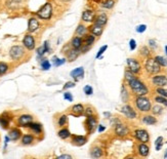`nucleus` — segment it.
Returning a JSON list of instances; mask_svg holds the SVG:
<instances>
[{"label": "nucleus", "instance_id": "nucleus-1", "mask_svg": "<svg viewBox=\"0 0 167 159\" xmlns=\"http://www.w3.org/2000/svg\"><path fill=\"white\" fill-rule=\"evenodd\" d=\"M129 88L131 89L132 93L135 94L136 96H146V94L149 93V88L148 86L144 84L143 81L139 80L138 78H133L132 80H130L128 82Z\"/></svg>", "mask_w": 167, "mask_h": 159}, {"label": "nucleus", "instance_id": "nucleus-2", "mask_svg": "<svg viewBox=\"0 0 167 159\" xmlns=\"http://www.w3.org/2000/svg\"><path fill=\"white\" fill-rule=\"evenodd\" d=\"M52 14H53V8H52V4L50 2L44 3L36 12L37 18L43 20V21H48V20H50Z\"/></svg>", "mask_w": 167, "mask_h": 159}, {"label": "nucleus", "instance_id": "nucleus-3", "mask_svg": "<svg viewBox=\"0 0 167 159\" xmlns=\"http://www.w3.org/2000/svg\"><path fill=\"white\" fill-rule=\"evenodd\" d=\"M134 104H135V107L138 108V110H139L141 112L147 113L149 111H151V101L146 96H138L135 98V100H134Z\"/></svg>", "mask_w": 167, "mask_h": 159}, {"label": "nucleus", "instance_id": "nucleus-4", "mask_svg": "<svg viewBox=\"0 0 167 159\" xmlns=\"http://www.w3.org/2000/svg\"><path fill=\"white\" fill-rule=\"evenodd\" d=\"M144 69L150 75H155V74H158L161 71V66L157 63L155 59L149 58L146 61V64H144Z\"/></svg>", "mask_w": 167, "mask_h": 159}, {"label": "nucleus", "instance_id": "nucleus-5", "mask_svg": "<svg viewBox=\"0 0 167 159\" xmlns=\"http://www.w3.org/2000/svg\"><path fill=\"white\" fill-rule=\"evenodd\" d=\"M9 56L14 61H20L25 56V48L22 45H14L9 50Z\"/></svg>", "mask_w": 167, "mask_h": 159}, {"label": "nucleus", "instance_id": "nucleus-6", "mask_svg": "<svg viewBox=\"0 0 167 159\" xmlns=\"http://www.w3.org/2000/svg\"><path fill=\"white\" fill-rule=\"evenodd\" d=\"M127 66H128V70H130L132 73L134 74H139L141 71V64L138 60L132 59V58H129L127 59Z\"/></svg>", "mask_w": 167, "mask_h": 159}, {"label": "nucleus", "instance_id": "nucleus-7", "mask_svg": "<svg viewBox=\"0 0 167 159\" xmlns=\"http://www.w3.org/2000/svg\"><path fill=\"white\" fill-rule=\"evenodd\" d=\"M134 138L141 143H148L150 141V135L146 130H136L134 131Z\"/></svg>", "mask_w": 167, "mask_h": 159}, {"label": "nucleus", "instance_id": "nucleus-8", "mask_svg": "<svg viewBox=\"0 0 167 159\" xmlns=\"http://www.w3.org/2000/svg\"><path fill=\"white\" fill-rule=\"evenodd\" d=\"M85 123H86V128H87V130H88V133H92L96 130V126H98V119L96 118L94 115L87 116Z\"/></svg>", "mask_w": 167, "mask_h": 159}, {"label": "nucleus", "instance_id": "nucleus-9", "mask_svg": "<svg viewBox=\"0 0 167 159\" xmlns=\"http://www.w3.org/2000/svg\"><path fill=\"white\" fill-rule=\"evenodd\" d=\"M23 45L26 47L28 50H33L36 46V42H35V38L31 34H26L23 39Z\"/></svg>", "mask_w": 167, "mask_h": 159}, {"label": "nucleus", "instance_id": "nucleus-10", "mask_svg": "<svg viewBox=\"0 0 167 159\" xmlns=\"http://www.w3.org/2000/svg\"><path fill=\"white\" fill-rule=\"evenodd\" d=\"M152 83L157 87H163L167 85V77L165 75H156L152 77Z\"/></svg>", "mask_w": 167, "mask_h": 159}, {"label": "nucleus", "instance_id": "nucleus-11", "mask_svg": "<svg viewBox=\"0 0 167 159\" xmlns=\"http://www.w3.org/2000/svg\"><path fill=\"white\" fill-rule=\"evenodd\" d=\"M96 19V14L91 9H85L81 14V20L84 23H93Z\"/></svg>", "mask_w": 167, "mask_h": 159}, {"label": "nucleus", "instance_id": "nucleus-12", "mask_svg": "<svg viewBox=\"0 0 167 159\" xmlns=\"http://www.w3.org/2000/svg\"><path fill=\"white\" fill-rule=\"evenodd\" d=\"M121 112L123 113L127 118H129V119L136 118V115H138L135 111H134V109L131 106H129V105H124L123 107H122V108H121Z\"/></svg>", "mask_w": 167, "mask_h": 159}, {"label": "nucleus", "instance_id": "nucleus-13", "mask_svg": "<svg viewBox=\"0 0 167 159\" xmlns=\"http://www.w3.org/2000/svg\"><path fill=\"white\" fill-rule=\"evenodd\" d=\"M39 27H40V24H39L38 19L35 18V17H32V18L29 19L28 31L30 32V33H34V32H36L37 30L39 29Z\"/></svg>", "mask_w": 167, "mask_h": 159}, {"label": "nucleus", "instance_id": "nucleus-14", "mask_svg": "<svg viewBox=\"0 0 167 159\" xmlns=\"http://www.w3.org/2000/svg\"><path fill=\"white\" fill-rule=\"evenodd\" d=\"M65 54H66L67 60H68L69 62H74L78 59L79 54H80V49H75V48L70 47Z\"/></svg>", "mask_w": 167, "mask_h": 159}, {"label": "nucleus", "instance_id": "nucleus-15", "mask_svg": "<svg viewBox=\"0 0 167 159\" xmlns=\"http://www.w3.org/2000/svg\"><path fill=\"white\" fill-rule=\"evenodd\" d=\"M129 130L128 127L125 125V124H122L120 122H118L115 125V133L119 136H125L128 135Z\"/></svg>", "mask_w": 167, "mask_h": 159}, {"label": "nucleus", "instance_id": "nucleus-16", "mask_svg": "<svg viewBox=\"0 0 167 159\" xmlns=\"http://www.w3.org/2000/svg\"><path fill=\"white\" fill-rule=\"evenodd\" d=\"M84 106L82 104H75L74 106H72L71 110H70V113L71 115L75 116V117H79V116H82L84 113Z\"/></svg>", "mask_w": 167, "mask_h": 159}, {"label": "nucleus", "instance_id": "nucleus-17", "mask_svg": "<svg viewBox=\"0 0 167 159\" xmlns=\"http://www.w3.org/2000/svg\"><path fill=\"white\" fill-rule=\"evenodd\" d=\"M33 121V116L29 115V114H24V115H21L17 119V124L20 126H24V127H27L29 123H31Z\"/></svg>", "mask_w": 167, "mask_h": 159}, {"label": "nucleus", "instance_id": "nucleus-18", "mask_svg": "<svg viewBox=\"0 0 167 159\" xmlns=\"http://www.w3.org/2000/svg\"><path fill=\"white\" fill-rule=\"evenodd\" d=\"M70 75H71V77L75 81H78L79 79H82V78H83V76H84V69H83V67H79V68L74 69L73 71H71Z\"/></svg>", "mask_w": 167, "mask_h": 159}, {"label": "nucleus", "instance_id": "nucleus-19", "mask_svg": "<svg viewBox=\"0 0 167 159\" xmlns=\"http://www.w3.org/2000/svg\"><path fill=\"white\" fill-rule=\"evenodd\" d=\"M11 116L7 112L3 113L2 115H0V125H1L4 130L8 128L9 122H11Z\"/></svg>", "mask_w": 167, "mask_h": 159}, {"label": "nucleus", "instance_id": "nucleus-20", "mask_svg": "<svg viewBox=\"0 0 167 159\" xmlns=\"http://www.w3.org/2000/svg\"><path fill=\"white\" fill-rule=\"evenodd\" d=\"M89 32H90V34L94 35L96 37H99L104 32V27L99 26V25H96V24H92L91 26L89 27Z\"/></svg>", "mask_w": 167, "mask_h": 159}, {"label": "nucleus", "instance_id": "nucleus-21", "mask_svg": "<svg viewBox=\"0 0 167 159\" xmlns=\"http://www.w3.org/2000/svg\"><path fill=\"white\" fill-rule=\"evenodd\" d=\"M71 47L75 49H80V47L83 45V38L81 36H74L71 40Z\"/></svg>", "mask_w": 167, "mask_h": 159}, {"label": "nucleus", "instance_id": "nucleus-22", "mask_svg": "<svg viewBox=\"0 0 167 159\" xmlns=\"http://www.w3.org/2000/svg\"><path fill=\"white\" fill-rule=\"evenodd\" d=\"M86 142H87V139L84 136H77V135L72 136V143L76 146H83Z\"/></svg>", "mask_w": 167, "mask_h": 159}, {"label": "nucleus", "instance_id": "nucleus-23", "mask_svg": "<svg viewBox=\"0 0 167 159\" xmlns=\"http://www.w3.org/2000/svg\"><path fill=\"white\" fill-rule=\"evenodd\" d=\"M24 0H7L6 6L11 9H17L23 5Z\"/></svg>", "mask_w": 167, "mask_h": 159}, {"label": "nucleus", "instance_id": "nucleus-24", "mask_svg": "<svg viewBox=\"0 0 167 159\" xmlns=\"http://www.w3.org/2000/svg\"><path fill=\"white\" fill-rule=\"evenodd\" d=\"M27 127L30 128L35 135H40L42 133V130H42V125L40 123H36V122H33V121H32L31 123H29Z\"/></svg>", "mask_w": 167, "mask_h": 159}, {"label": "nucleus", "instance_id": "nucleus-25", "mask_svg": "<svg viewBox=\"0 0 167 159\" xmlns=\"http://www.w3.org/2000/svg\"><path fill=\"white\" fill-rule=\"evenodd\" d=\"M107 23H108V16L106 14H99L94 19V24L99 25V26L104 27Z\"/></svg>", "mask_w": 167, "mask_h": 159}, {"label": "nucleus", "instance_id": "nucleus-26", "mask_svg": "<svg viewBox=\"0 0 167 159\" xmlns=\"http://www.w3.org/2000/svg\"><path fill=\"white\" fill-rule=\"evenodd\" d=\"M22 136V131L19 128H12L8 133V138L11 141H17Z\"/></svg>", "mask_w": 167, "mask_h": 159}, {"label": "nucleus", "instance_id": "nucleus-27", "mask_svg": "<svg viewBox=\"0 0 167 159\" xmlns=\"http://www.w3.org/2000/svg\"><path fill=\"white\" fill-rule=\"evenodd\" d=\"M138 154L141 156V157H147V156L149 155V153H150V148H149V146L147 145L146 143H143L141 144V145H138Z\"/></svg>", "mask_w": 167, "mask_h": 159}, {"label": "nucleus", "instance_id": "nucleus-28", "mask_svg": "<svg viewBox=\"0 0 167 159\" xmlns=\"http://www.w3.org/2000/svg\"><path fill=\"white\" fill-rule=\"evenodd\" d=\"M48 51H49V42L45 41L43 43V45L37 48V56L40 58V57L44 56V54H45L46 53H48Z\"/></svg>", "mask_w": 167, "mask_h": 159}, {"label": "nucleus", "instance_id": "nucleus-29", "mask_svg": "<svg viewBox=\"0 0 167 159\" xmlns=\"http://www.w3.org/2000/svg\"><path fill=\"white\" fill-rule=\"evenodd\" d=\"M143 122L147 125H154L157 123V118L153 115H144L143 117Z\"/></svg>", "mask_w": 167, "mask_h": 159}, {"label": "nucleus", "instance_id": "nucleus-30", "mask_svg": "<svg viewBox=\"0 0 167 159\" xmlns=\"http://www.w3.org/2000/svg\"><path fill=\"white\" fill-rule=\"evenodd\" d=\"M90 156L92 158H99L103 156V150L99 147H92L90 150Z\"/></svg>", "mask_w": 167, "mask_h": 159}, {"label": "nucleus", "instance_id": "nucleus-31", "mask_svg": "<svg viewBox=\"0 0 167 159\" xmlns=\"http://www.w3.org/2000/svg\"><path fill=\"white\" fill-rule=\"evenodd\" d=\"M87 32V28L85 25L83 24H79L78 26H77V28L75 30V35L77 36H84L86 34Z\"/></svg>", "mask_w": 167, "mask_h": 159}, {"label": "nucleus", "instance_id": "nucleus-32", "mask_svg": "<svg viewBox=\"0 0 167 159\" xmlns=\"http://www.w3.org/2000/svg\"><path fill=\"white\" fill-rule=\"evenodd\" d=\"M33 142H34V136L32 135H30V133H26V135H24L22 136V144L25 146L31 145Z\"/></svg>", "mask_w": 167, "mask_h": 159}, {"label": "nucleus", "instance_id": "nucleus-33", "mask_svg": "<svg viewBox=\"0 0 167 159\" xmlns=\"http://www.w3.org/2000/svg\"><path fill=\"white\" fill-rule=\"evenodd\" d=\"M96 41V36L92 34H85L83 38V43L88 44V45H92Z\"/></svg>", "mask_w": 167, "mask_h": 159}, {"label": "nucleus", "instance_id": "nucleus-34", "mask_svg": "<svg viewBox=\"0 0 167 159\" xmlns=\"http://www.w3.org/2000/svg\"><path fill=\"white\" fill-rule=\"evenodd\" d=\"M58 136L62 139V140H67V139H69L70 136H71V133L69 131L68 128H62V130L58 133Z\"/></svg>", "mask_w": 167, "mask_h": 159}, {"label": "nucleus", "instance_id": "nucleus-35", "mask_svg": "<svg viewBox=\"0 0 167 159\" xmlns=\"http://www.w3.org/2000/svg\"><path fill=\"white\" fill-rule=\"evenodd\" d=\"M115 6V0H105L102 1V7L107 9H112Z\"/></svg>", "mask_w": 167, "mask_h": 159}, {"label": "nucleus", "instance_id": "nucleus-36", "mask_svg": "<svg viewBox=\"0 0 167 159\" xmlns=\"http://www.w3.org/2000/svg\"><path fill=\"white\" fill-rule=\"evenodd\" d=\"M121 99L124 103H126V102L129 100V93L126 89L125 85H122V87H121Z\"/></svg>", "mask_w": 167, "mask_h": 159}, {"label": "nucleus", "instance_id": "nucleus-37", "mask_svg": "<svg viewBox=\"0 0 167 159\" xmlns=\"http://www.w3.org/2000/svg\"><path fill=\"white\" fill-rule=\"evenodd\" d=\"M65 62H66V59H59L58 57H56V56L52 58V64H53L54 67H59V66L64 65Z\"/></svg>", "mask_w": 167, "mask_h": 159}, {"label": "nucleus", "instance_id": "nucleus-38", "mask_svg": "<svg viewBox=\"0 0 167 159\" xmlns=\"http://www.w3.org/2000/svg\"><path fill=\"white\" fill-rule=\"evenodd\" d=\"M154 59L156 60V62L161 67H167V59L166 58H164V57H162V56H157Z\"/></svg>", "mask_w": 167, "mask_h": 159}, {"label": "nucleus", "instance_id": "nucleus-39", "mask_svg": "<svg viewBox=\"0 0 167 159\" xmlns=\"http://www.w3.org/2000/svg\"><path fill=\"white\" fill-rule=\"evenodd\" d=\"M163 110H164L163 107L160 105H155L151 108V111L153 112V114H155V115H160V114L163 113Z\"/></svg>", "mask_w": 167, "mask_h": 159}, {"label": "nucleus", "instance_id": "nucleus-40", "mask_svg": "<svg viewBox=\"0 0 167 159\" xmlns=\"http://www.w3.org/2000/svg\"><path fill=\"white\" fill-rule=\"evenodd\" d=\"M133 78H135V74L132 73L130 70H126L125 71V74H124V79H125V81L127 83L129 82L130 80H132Z\"/></svg>", "mask_w": 167, "mask_h": 159}, {"label": "nucleus", "instance_id": "nucleus-41", "mask_svg": "<svg viewBox=\"0 0 167 159\" xmlns=\"http://www.w3.org/2000/svg\"><path fill=\"white\" fill-rule=\"evenodd\" d=\"M68 123V116L67 115H61L58 120V124L59 126H61V127H63V126H65L66 124Z\"/></svg>", "mask_w": 167, "mask_h": 159}, {"label": "nucleus", "instance_id": "nucleus-42", "mask_svg": "<svg viewBox=\"0 0 167 159\" xmlns=\"http://www.w3.org/2000/svg\"><path fill=\"white\" fill-rule=\"evenodd\" d=\"M155 102H157L158 104H161V105H164V106H167V98L165 96H155Z\"/></svg>", "mask_w": 167, "mask_h": 159}, {"label": "nucleus", "instance_id": "nucleus-43", "mask_svg": "<svg viewBox=\"0 0 167 159\" xmlns=\"http://www.w3.org/2000/svg\"><path fill=\"white\" fill-rule=\"evenodd\" d=\"M7 71H8V65L3 62H0V76L7 73Z\"/></svg>", "mask_w": 167, "mask_h": 159}, {"label": "nucleus", "instance_id": "nucleus-44", "mask_svg": "<svg viewBox=\"0 0 167 159\" xmlns=\"http://www.w3.org/2000/svg\"><path fill=\"white\" fill-rule=\"evenodd\" d=\"M139 53H141V56H143L144 58H148V57L150 56L151 51H150V49L148 48V46H143L141 48V50H139Z\"/></svg>", "mask_w": 167, "mask_h": 159}, {"label": "nucleus", "instance_id": "nucleus-45", "mask_svg": "<svg viewBox=\"0 0 167 159\" xmlns=\"http://www.w3.org/2000/svg\"><path fill=\"white\" fill-rule=\"evenodd\" d=\"M50 63H49V61L48 60H42L41 61V68H42V70H49L50 69Z\"/></svg>", "mask_w": 167, "mask_h": 159}, {"label": "nucleus", "instance_id": "nucleus-46", "mask_svg": "<svg viewBox=\"0 0 167 159\" xmlns=\"http://www.w3.org/2000/svg\"><path fill=\"white\" fill-rule=\"evenodd\" d=\"M162 145H163V138H162V136H158V138H157V140H156V142H155L156 150L157 151L161 150Z\"/></svg>", "mask_w": 167, "mask_h": 159}, {"label": "nucleus", "instance_id": "nucleus-47", "mask_svg": "<svg viewBox=\"0 0 167 159\" xmlns=\"http://www.w3.org/2000/svg\"><path fill=\"white\" fill-rule=\"evenodd\" d=\"M83 115H85L86 117L87 116H91V115H94V109L92 108V107H87V108L84 109V113Z\"/></svg>", "mask_w": 167, "mask_h": 159}, {"label": "nucleus", "instance_id": "nucleus-48", "mask_svg": "<svg viewBox=\"0 0 167 159\" xmlns=\"http://www.w3.org/2000/svg\"><path fill=\"white\" fill-rule=\"evenodd\" d=\"M83 91L86 96H91V94L93 93V88H92L90 85H85L83 88Z\"/></svg>", "mask_w": 167, "mask_h": 159}, {"label": "nucleus", "instance_id": "nucleus-49", "mask_svg": "<svg viewBox=\"0 0 167 159\" xmlns=\"http://www.w3.org/2000/svg\"><path fill=\"white\" fill-rule=\"evenodd\" d=\"M156 93H159V96H165V98H167V89H165V88L158 87L156 89Z\"/></svg>", "mask_w": 167, "mask_h": 159}, {"label": "nucleus", "instance_id": "nucleus-50", "mask_svg": "<svg viewBox=\"0 0 167 159\" xmlns=\"http://www.w3.org/2000/svg\"><path fill=\"white\" fill-rule=\"evenodd\" d=\"M107 48H108V45H104V46H102L101 48H99V50L98 51V54H96V59H99L102 57V54H103L105 51L107 50Z\"/></svg>", "mask_w": 167, "mask_h": 159}, {"label": "nucleus", "instance_id": "nucleus-51", "mask_svg": "<svg viewBox=\"0 0 167 159\" xmlns=\"http://www.w3.org/2000/svg\"><path fill=\"white\" fill-rule=\"evenodd\" d=\"M91 46H92V45H88V44L83 43V45H82V46L80 47V53H81V54H85V53H87V51H88L89 49L91 48Z\"/></svg>", "mask_w": 167, "mask_h": 159}, {"label": "nucleus", "instance_id": "nucleus-52", "mask_svg": "<svg viewBox=\"0 0 167 159\" xmlns=\"http://www.w3.org/2000/svg\"><path fill=\"white\" fill-rule=\"evenodd\" d=\"M146 30H147L146 25H138V26L135 28V31L138 32V33H144Z\"/></svg>", "mask_w": 167, "mask_h": 159}, {"label": "nucleus", "instance_id": "nucleus-53", "mask_svg": "<svg viewBox=\"0 0 167 159\" xmlns=\"http://www.w3.org/2000/svg\"><path fill=\"white\" fill-rule=\"evenodd\" d=\"M75 86V82L74 81H68L66 84L64 85V87L63 89H68V88H72V87H74Z\"/></svg>", "mask_w": 167, "mask_h": 159}, {"label": "nucleus", "instance_id": "nucleus-54", "mask_svg": "<svg viewBox=\"0 0 167 159\" xmlns=\"http://www.w3.org/2000/svg\"><path fill=\"white\" fill-rule=\"evenodd\" d=\"M64 99L69 102H73V96L71 93H64Z\"/></svg>", "mask_w": 167, "mask_h": 159}, {"label": "nucleus", "instance_id": "nucleus-55", "mask_svg": "<svg viewBox=\"0 0 167 159\" xmlns=\"http://www.w3.org/2000/svg\"><path fill=\"white\" fill-rule=\"evenodd\" d=\"M129 47H130V50H134L136 47V42L134 39H131L130 41H129Z\"/></svg>", "mask_w": 167, "mask_h": 159}, {"label": "nucleus", "instance_id": "nucleus-56", "mask_svg": "<svg viewBox=\"0 0 167 159\" xmlns=\"http://www.w3.org/2000/svg\"><path fill=\"white\" fill-rule=\"evenodd\" d=\"M149 45H150L153 49L157 48V43H156V41L154 40V39H150V40H149Z\"/></svg>", "mask_w": 167, "mask_h": 159}, {"label": "nucleus", "instance_id": "nucleus-57", "mask_svg": "<svg viewBox=\"0 0 167 159\" xmlns=\"http://www.w3.org/2000/svg\"><path fill=\"white\" fill-rule=\"evenodd\" d=\"M59 159H72V156L71 155H66V154H64V155H59Z\"/></svg>", "mask_w": 167, "mask_h": 159}, {"label": "nucleus", "instance_id": "nucleus-58", "mask_svg": "<svg viewBox=\"0 0 167 159\" xmlns=\"http://www.w3.org/2000/svg\"><path fill=\"white\" fill-rule=\"evenodd\" d=\"M106 130V127H105L104 125H99V133H103V131Z\"/></svg>", "mask_w": 167, "mask_h": 159}, {"label": "nucleus", "instance_id": "nucleus-59", "mask_svg": "<svg viewBox=\"0 0 167 159\" xmlns=\"http://www.w3.org/2000/svg\"><path fill=\"white\" fill-rule=\"evenodd\" d=\"M104 115L106 116V117H111V113H109V112H105Z\"/></svg>", "mask_w": 167, "mask_h": 159}, {"label": "nucleus", "instance_id": "nucleus-60", "mask_svg": "<svg viewBox=\"0 0 167 159\" xmlns=\"http://www.w3.org/2000/svg\"><path fill=\"white\" fill-rule=\"evenodd\" d=\"M93 2H96V3H102V0H92Z\"/></svg>", "mask_w": 167, "mask_h": 159}, {"label": "nucleus", "instance_id": "nucleus-61", "mask_svg": "<svg viewBox=\"0 0 167 159\" xmlns=\"http://www.w3.org/2000/svg\"><path fill=\"white\" fill-rule=\"evenodd\" d=\"M164 158L167 159V149L165 150V153H164Z\"/></svg>", "mask_w": 167, "mask_h": 159}, {"label": "nucleus", "instance_id": "nucleus-62", "mask_svg": "<svg viewBox=\"0 0 167 159\" xmlns=\"http://www.w3.org/2000/svg\"><path fill=\"white\" fill-rule=\"evenodd\" d=\"M61 1H63V2H70V1H72V0H61Z\"/></svg>", "mask_w": 167, "mask_h": 159}, {"label": "nucleus", "instance_id": "nucleus-63", "mask_svg": "<svg viewBox=\"0 0 167 159\" xmlns=\"http://www.w3.org/2000/svg\"><path fill=\"white\" fill-rule=\"evenodd\" d=\"M165 53H166V54H167V45L165 46Z\"/></svg>", "mask_w": 167, "mask_h": 159}]
</instances>
